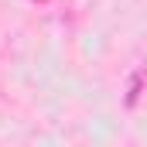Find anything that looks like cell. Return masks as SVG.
Segmentation results:
<instances>
[{"instance_id":"obj_1","label":"cell","mask_w":147,"mask_h":147,"mask_svg":"<svg viewBox=\"0 0 147 147\" xmlns=\"http://www.w3.org/2000/svg\"><path fill=\"white\" fill-rule=\"evenodd\" d=\"M140 82H144V72H134V79H130V92H127V106L137 103V96H140Z\"/></svg>"}]
</instances>
